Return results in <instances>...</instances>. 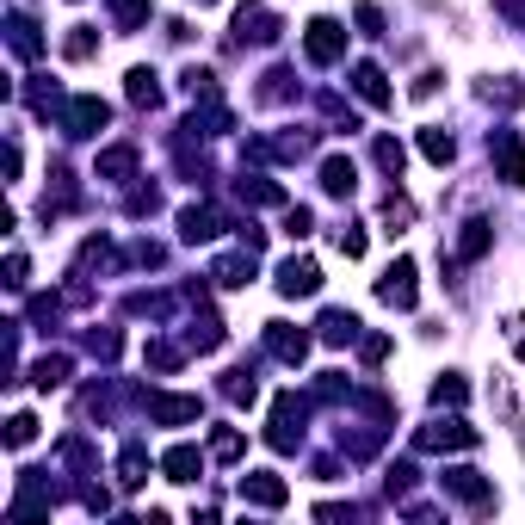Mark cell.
Segmentation results:
<instances>
[{
  "label": "cell",
  "mask_w": 525,
  "mask_h": 525,
  "mask_svg": "<svg viewBox=\"0 0 525 525\" xmlns=\"http://www.w3.org/2000/svg\"><path fill=\"white\" fill-rule=\"evenodd\" d=\"M303 56H309L315 68H334V62L346 56V25H340V19H309V25H303Z\"/></svg>",
  "instance_id": "6da1fadb"
},
{
  "label": "cell",
  "mask_w": 525,
  "mask_h": 525,
  "mask_svg": "<svg viewBox=\"0 0 525 525\" xmlns=\"http://www.w3.org/2000/svg\"><path fill=\"white\" fill-rule=\"evenodd\" d=\"M266 445H272V451H297V445H303V402H297V390H285V396L272 402Z\"/></svg>",
  "instance_id": "7a4b0ae2"
},
{
  "label": "cell",
  "mask_w": 525,
  "mask_h": 525,
  "mask_svg": "<svg viewBox=\"0 0 525 525\" xmlns=\"http://www.w3.org/2000/svg\"><path fill=\"white\" fill-rule=\"evenodd\" d=\"M62 124H68V136H99L105 124H112V105H105L99 93H75L62 105Z\"/></svg>",
  "instance_id": "3957f363"
},
{
  "label": "cell",
  "mask_w": 525,
  "mask_h": 525,
  "mask_svg": "<svg viewBox=\"0 0 525 525\" xmlns=\"http://www.w3.org/2000/svg\"><path fill=\"white\" fill-rule=\"evenodd\" d=\"M278 13L260 7V0H248V7H235V44H278Z\"/></svg>",
  "instance_id": "277c9868"
},
{
  "label": "cell",
  "mask_w": 525,
  "mask_h": 525,
  "mask_svg": "<svg viewBox=\"0 0 525 525\" xmlns=\"http://www.w3.org/2000/svg\"><path fill=\"white\" fill-rule=\"evenodd\" d=\"M488 155H495V173L507 186H525V136L519 130H495L488 136Z\"/></svg>",
  "instance_id": "5b68a950"
},
{
  "label": "cell",
  "mask_w": 525,
  "mask_h": 525,
  "mask_svg": "<svg viewBox=\"0 0 525 525\" xmlns=\"http://www.w3.org/2000/svg\"><path fill=\"white\" fill-rule=\"evenodd\" d=\"M414 278H420V272H414V260L402 254V260H396L390 272L377 278V297L390 303V309H414V297H420V285H414Z\"/></svg>",
  "instance_id": "8992f818"
},
{
  "label": "cell",
  "mask_w": 525,
  "mask_h": 525,
  "mask_svg": "<svg viewBox=\"0 0 525 525\" xmlns=\"http://www.w3.org/2000/svg\"><path fill=\"white\" fill-rule=\"evenodd\" d=\"M278 291H285V297H315V291H322V266H315L309 254L278 260Z\"/></svg>",
  "instance_id": "52a82bcc"
},
{
  "label": "cell",
  "mask_w": 525,
  "mask_h": 525,
  "mask_svg": "<svg viewBox=\"0 0 525 525\" xmlns=\"http://www.w3.org/2000/svg\"><path fill=\"white\" fill-rule=\"evenodd\" d=\"M420 451H470L476 445V427H464V420H433V427L414 433Z\"/></svg>",
  "instance_id": "ba28073f"
},
{
  "label": "cell",
  "mask_w": 525,
  "mask_h": 525,
  "mask_svg": "<svg viewBox=\"0 0 525 525\" xmlns=\"http://www.w3.org/2000/svg\"><path fill=\"white\" fill-rule=\"evenodd\" d=\"M445 495H458L470 507H495V482H488L482 470H470V464H458V470H445Z\"/></svg>",
  "instance_id": "9c48e42d"
},
{
  "label": "cell",
  "mask_w": 525,
  "mask_h": 525,
  "mask_svg": "<svg viewBox=\"0 0 525 525\" xmlns=\"http://www.w3.org/2000/svg\"><path fill=\"white\" fill-rule=\"evenodd\" d=\"M266 353H272L278 365H303V359H309V334L291 328V322H266Z\"/></svg>",
  "instance_id": "30bf717a"
},
{
  "label": "cell",
  "mask_w": 525,
  "mask_h": 525,
  "mask_svg": "<svg viewBox=\"0 0 525 525\" xmlns=\"http://www.w3.org/2000/svg\"><path fill=\"white\" fill-rule=\"evenodd\" d=\"M229 229V217H223V210H210V204H186L180 210V241H192V248H198V241H217Z\"/></svg>",
  "instance_id": "8fae6325"
},
{
  "label": "cell",
  "mask_w": 525,
  "mask_h": 525,
  "mask_svg": "<svg viewBox=\"0 0 525 525\" xmlns=\"http://www.w3.org/2000/svg\"><path fill=\"white\" fill-rule=\"evenodd\" d=\"M241 501H248V507H285L291 488H285V476H272V470H248V476H241Z\"/></svg>",
  "instance_id": "7c38bea8"
},
{
  "label": "cell",
  "mask_w": 525,
  "mask_h": 525,
  "mask_svg": "<svg viewBox=\"0 0 525 525\" xmlns=\"http://www.w3.org/2000/svg\"><path fill=\"white\" fill-rule=\"evenodd\" d=\"M198 414H204L198 396H167V390L149 396V420H155V427H186V420H198Z\"/></svg>",
  "instance_id": "4fadbf2b"
},
{
  "label": "cell",
  "mask_w": 525,
  "mask_h": 525,
  "mask_svg": "<svg viewBox=\"0 0 525 525\" xmlns=\"http://www.w3.org/2000/svg\"><path fill=\"white\" fill-rule=\"evenodd\" d=\"M210 278H217L223 291H241V285H254V248H241V254H223L217 266H210Z\"/></svg>",
  "instance_id": "5bb4252c"
},
{
  "label": "cell",
  "mask_w": 525,
  "mask_h": 525,
  "mask_svg": "<svg viewBox=\"0 0 525 525\" xmlns=\"http://www.w3.org/2000/svg\"><path fill=\"white\" fill-rule=\"evenodd\" d=\"M322 192H328V198H353V192H359V167L346 161V155H328V161H322Z\"/></svg>",
  "instance_id": "9a60e30c"
},
{
  "label": "cell",
  "mask_w": 525,
  "mask_h": 525,
  "mask_svg": "<svg viewBox=\"0 0 525 525\" xmlns=\"http://www.w3.org/2000/svg\"><path fill=\"white\" fill-rule=\"evenodd\" d=\"M353 87H359V99H365V105H377V112L396 99V93H390V75H383L377 62H359V68H353Z\"/></svg>",
  "instance_id": "2e32d148"
},
{
  "label": "cell",
  "mask_w": 525,
  "mask_h": 525,
  "mask_svg": "<svg viewBox=\"0 0 525 525\" xmlns=\"http://www.w3.org/2000/svg\"><path fill=\"white\" fill-rule=\"evenodd\" d=\"M161 470H167V482H198V470H204V451H198V445H173L167 458H161Z\"/></svg>",
  "instance_id": "e0dca14e"
},
{
  "label": "cell",
  "mask_w": 525,
  "mask_h": 525,
  "mask_svg": "<svg viewBox=\"0 0 525 525\" xmlns=\"http://www.w3.org/2000/svg\"><path fill=\"white\" fill-rule=\"evenodd\" d=\"M124 93H130V105H149V112H155V105H161V75H155V68H130Z\"/></svg>",
  "instance_id": "ac0fdd59"
},
{
  "label": "cell",
  "mask_w": 525,
  "mask_h": 525,
  "mask_svg": "<svg viewBox=\"0 0 525 525\" xmlns=\"http://www.w3.org/2000/svg\"><path fill=\"white\" fill-rule=\"evenodd\" d=\"M322 340H328V346H353V340H359V315H353V309H328V315H322Z\"/></svg>",
  "instance_id": "d6986e66"
},
{
  "label": "cell",
  "mask_w": 525,
  "mask_h": 525,
  "mask_svg": "<svg viewBox=\"0 0 525 525\" xmlns=\"http://www.w3.org/2000/svg\"><path fill=\"white\" fill-rule=\"evenodd\" d=\"M7 31H13V50H19L25 62H38V56H44V38H38V25H31L25 13H13V19H7Z\"/></svg>",
  "instance_id": "ffe728a7"
},
{
  "label": "cell",
  "mask_w": 525,
  "mask_h": 525,
  "mask_svg": "<svg viewBox=\"0 0 525 525\" xmlns=\"http://www.w3.org/2000/svg\"><path fill=\"white\" fill-rule=\"evenodd\" d=\"M118 482H124V488H143V482H149V451H143V445H124V458H118Z\"/></svg>",
  "instance_id": "44dd1931"
},
{
  "label": "cell",
  "mask_w": 525,
  "mask_h": 525,
  "mask_svg": "<svg viewBox=\"0 0 525 525\" xmlns=\"http://www.w3.org/2000/svg\"><path fill=\"white\" fill-rule=\"evenodd\" d=\"M130 173H136V149H130V143H118V149L99 155V180H130Z\"/></svg>",
  "instance_id": "7402d4cb"
},
{
  "label": "cell",
  "mask_w": 525,
  "mask_h": 525,
  "mask_svg": "<svg viewBox=\"0 0 525 525\" xmlns=\"http://www.w3.org/2000/svg\"><path fill=\"white\" fill-rule=\"evenodd\" d=\"M186 346H192V353H217V346H223V322H217V315H198Z\"/></svg>",
  "instance_id": "603a6c76"
},
{
  "label": "cell",
  "mask_w": 525,
  "mask_h": 525,
  "mask_svg": "<svg viewBox=\"0 0 525 525\" xmlns=\"http://www.w3.org/2000/svg\"><path fill=\"white\" fill-rule=\"evenodd\" d=\"M470 402V383L458 377V371H445L439 383H433V408H464Z\"/></svg>",
  "instance_id": "cb8c5ba5"
},
{
  "label": "cell",
  "mask_w": 525,
  "mask_h": 525,
  "mask_svg": "<svg viewBox=\"0 0 525 525\" xmlns=\"http://www.w3.org/2000/svg\"><path fill=\"white\" fill-rule=\"evenodd\" d=\"M68 371H75V365H68V353H44L38 371H31V383H38V390H56V383H68Z\"/></svg>",
  "instance_id": "d4e9b609"
},
{
  "label": "cell",
  "mask_w": 525,
  "mask_h": 525,
  "mask_svg": "<svg viewBox=\"0 0 525 525\" xmlns=\"http://www.w3.org/2000/svg\"><path fill=\"white\" fill-rule=\"evenodd\" d=\"M420 155H427L433 167H451V155H458V143H451V130H420Z\"/></svg>",
  "instance_id": "484cf974"
},
{
  "label": "cell",
  "mask_w": 525,
  "mask_h": 525,
  "mask_svg": "<svg viewBox=\"0 0 525 525\" xmlns=\"http://www.w3.org/2000/svg\"><path fill=\"white\" fill-rule=\"evenodd\" d=\"M235 192L248 198V204H285V186H278V180H260V173H248Z\"/></svg>",
  "instance_id": "4316f807"
},
{
  "label": "cell",
  "mask_w": 525,
  "mask_h": 525,
  "mask_svg": "<svg viewBox=\"0 0 525 525\" xmlns=\"http://www.w3.org/2000/svg\"><path fill=\"white\" fill-rule=\"evenodd\" d=\"M488 241H495V235H488V223H482V217H470V223H464V235H458V254H464V260H482V254H488Z\"/></svg>",
  "instance_id": "83f0119b"
},
{
  "label": "cell",
  "mask_w": 525,
  "mask_h": 525,
  "mask_svg": "<svg viewBox=\"0 0 525 525\" xmlns=\"http://www.w3.org/2000/svg\"><path fill=\"white\" fill-rule=\"evenodd\" d=\"M371 155H377V167L390 173V180H402V167H408V149L396 143V136H377V149H371Z\"/></svg>",
  "instance_id": "f1b7e54d"
},
{
  "label": "cell",
  "mask_w": 525,
  "mask_h": 525,
  "mask_svg": "<svg viewBox=\"0 0 525 525\" xmlns=\"http://www.w3.org/2000/svg\"><path fill=\"white\" fill-rule=\"evenodd\" d=\"M408 223H414V204L402 192H390V198H383V235H402Z\"/></svg>",
  "instance_id": "f546056e"
},
{
  "label": "cell",
  "mask_w": 525,
  "mask_h": 525,
  "mask_svg": "<svg viewBox=\"0 0 525 525\" xmlns=\"http://www.w3.org/2000/svg\"><path fill=\"white\" fill-rule=\"evenodd\" d=\"M99 50V38H93V25H68V38H62V56L68 62H87Z\"/></svg>",
  "instance_id": "4dcf8cb0"
},
{
  "label": "cell",
  "mask_w": 525,
  "mask_h": 525,
  "mask_svg": "<svg viewBox=\"0 0 525 525\" xmlns=\"http://www.w3.org/2000/svg\"><path fill=\"white\" fill-rule=\"evenodd\" d=\"M241 445H248V439H241L235 427H217V433H210V458H217V464H235Z\"/></svg>",
  "instance_id": "1f68e13d"
},
{
  "label": "cell",
  "mask_w": 525,
  "mask_h": 525,
  "mask_svg": "<svg viewBox=\"0 0 525 525\" xmlns=\"http://www.w3.org/2000/svg\"><path fill=\"white\" fill-rule=\"evenodd\" d=\"M180 87H186L192 99H204V105H217V75H210V68H186Z\"/></svg>",
  "instance_id": "d6a6232c"
},
{
  "label": "cell",
  "mask_w": 525,
  "mask_h": 525,
  "mask_svg": "<svg viewBox=\"0 0 525 525\" xmlns=\"http://www.w3.org/2000/svg\"><path fill=\"white\" fill-rule=\"evenodd\" d=\"M143 359H149L155 371H180V359H186V353H180L173 340H149V346H143Z\"/></svg>",
  "instance_id": "836d02e7"
},
{
  "label": "cell",
  "mask_w": 525,
  "mask_h": 525,
  "mask_svg": "<svg viewBox=\"0 0 525 525\" xmlns=\"http://www.w3.org/2000/svg\"><path fill=\"white\" fill-rule=\"evenodd\" d=\"M334 248H340L346 260H359V254H365V223H340V229H334Z\"/></svg>",
  "instance_id": "e575fe53"
},
{
  "label": "cell",
  "mask_w": 525,
  "mask_h": 525,
  "mask_svg": "<svg viewBox=\"0 0 525 525\" xmlns=\"http://www.w3.org/2000/svg\"><path fill=\"white\" fill-rule=\"evenodd\" d=\"M223 396H229V402H254V396H260L254 371H229V377H223Z\"/></svg>",
  "instance_id": "d590c367"
},
{
  "label": "cell",
  "mask_w": 525,
  "mask_h": 525,
  "mask_svg": "<svg viewBox=\"0 0 525 525\" xmlns=\"http://www.w3.org/2000/svg\"><path fill=\"white\" fill-rule=\"evenodd\" d=\"M112 19H118L124 31H136V25H149V0H112Z\"/></svg>",
  "instance_id": "8d00e7d4"
},
{
  "label": "cell",
  "mask_w": 525,
  "mask_h": 525,
  "mask_svg": "<svg viewBox=\"0 0 525 525\" xmlns=\"http://www.w3.org/2000/svg\"><path fill=\"white\" fill-rule=\"evenodd\" d=\"M31 439H38V420H31V414H13V420H7V445H13V451H25Z\"/></svg>",
  "instance_id": "74e56055"
},
{
  "label": "cell",
  "mask_w": 525,
  "mask_h": 525,
  "mask_svg": "<svg viewBox=\"0 0 525 525\" xmlns=\"http://www.w3.org/2000/svg\"><path fill=\"white\" fill-rule=\"evenodd\" d=\"M482 99H488V105H507V112H513V105L525 99V87H513V81H488V87H482Z\"/></svg>",
  "instance_id": "f35d334b"
},
{
  "label": "cell",
  "mask_w": 525,
  "mask_h": 525,
  "mask_svg": "<svg viewBox=\"0 0 525 525\" xmlns=\"http://www.w3.org/2000/svg\"><path fill=\"white\" fill-rule=\"evenodd\" d=\"M309 229H315V210H303V204H291V210H285V235H291V241H303Z\"/></svg>",
  "instance_id": "ab89813d"
},
{
  "label": "cell",
  "mask_w": 525,
  "mask_h": 525,
  "mask_svg": "<svg viewBox=\"0 0 525 525\" xmlns=\"http://www.w3.org/2000/svg\"><path fill=\"white\" fill-rule=\"evenodd\" d=\"M285 93H291V68H272L266 87H260V99H285Z\"/></svg>",
  "instance_id": "60d3db41"
},
{
  "label": "cell",
  "mask_w": 525,
  "mask_h": 525,
  "mask_svg": "<svg viewBox=\"0 0 525 525\" xmlns=\"http://www.w3.org/2000/svg\"><path fill=\"white\" fill-rule=\"evenodd\" d=\"M353 19H359V31H365V38H383V13L371 7V0H365V7H359Z\"/></svg>",
  "instance_id": "b9f144b4"
},
{
  "label": "cell",
  "mask_w": 525,
  "mask_h": 525,
  "mask_svg": "<svg viewBox=\"0 0 525 525\" xmlns=\"http://www.w3.org/2000/svg\"><path fill=\"white\" fill-rule=\"evenodd\" d=\"M87 346H93V359H118V334H112V328H105V334H93Z\"/></svg>",
  "instance_id": "7bdbcfd3"
},
{
  "label": "cell",
  "mask_w": 525,
  "mask_h": 525,
  "mask_svg": "<svg viewBox=\"0 0 525 525\" xmlns=\"http://www.w3.org/2000/svg\"><path fill=\"white\" fill-rule=\"evenodd\" d=\"M25 272H31V260L25 254H7V285L13 291H25Z\"/></svg>",
  "instance_id": "ee69618b"
},
{
  "label": "cell",
  "mask_w": 525,
  "mask_h": 525,
  "mask_svg": "<svg viewBox=\"0 0 525 525\" xmlns=\"http://www.w3.org/2000/svg\"><path fill=\"white\" fill-rule=\"evenodd\" d=\"M439 81H445V75H439V68H427V75H420V81H414L408 93H414V99H433V93H439Z\"/></svg>",
  "instance_id": "f6af8a7d"
},
{
  "label": "cell",
  "mask_w": 525,
  "mask_h": 525,
  "mask_svg": "<svg viewBox=\"0 0 525 525\" xmlns=\"http://www.w3.org/2000/svg\"><path fill=\"white\" fill-rule=\"evenodd\" d=\"M377 359H390V340H383V334L365 340V365H377Z\"/></svg>",
  "instance_id": "bcb514c9"
},
{
  "label": "cell",
  "mask_w": 525,
  "mask_h": 525,
  "mask_svg": "<svg viewBox=\"0 0 525 525\" xmlns=\"http://www.w3.org/2000/svg\"><path fill=\"white\" fill-rule=\"evenodd\" d=\"M495 7H501V13H507L513 25H525V0H495Z\"/></svg>",
  "instance_id": "7dc6e473"
},
{
  "label": "cell",
  "mask_w": 525,
  "mask_h": 525,
  "mask_svg": "<svg viewBox=\"0 0 525 525\" xmlns=\"http://www.w3.org/2000/svg\"><path fill=\"white\" fill-rule=\"evenodd\" d=\"M198 7H210V0H198Z\"/></svg>",
  "instance_id": "c3c4849f"
}]
</instances>
